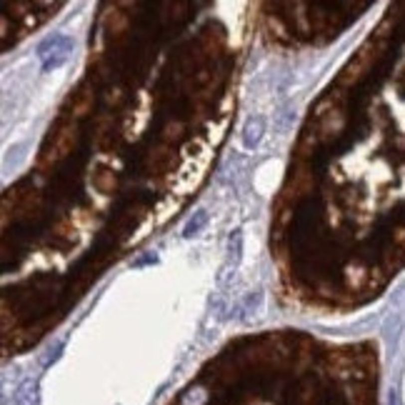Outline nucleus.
<instances>
[{
  "label": "nucleus",
  "mask_w": 405,
  "mask_h": 405,
  "mask_svg": "<svg viewBox=\"0 0 405 405\" xmlns=\"http://www.w3.org/2000/svg\"><path fill=\"white\" fill-rule=\"evenodd\" d=\"M73 143H75V128L68 125V128H63V130L53 138V160L68 155V153L73 150Z\"/></svg>",
  "instance_id": "obj_1"
}]
</instances>
